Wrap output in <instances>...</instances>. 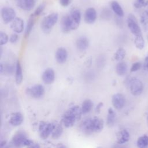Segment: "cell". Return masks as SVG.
<instances>
[{"label": "cell", "instance_id": "cell-1", "mask_svg": "<svg viewBox=\"0 0 148 148\" xmlns=\"http://www.w3.org/2000/svg\"><path fill=\"white\" fill-rule=\"evenodd\" d=\"M81 107L75 105L71 107L64 114L62 119L63 124L66 128L72 127L75 122L80 119L82 114Z\"/></svg>", "mask_w": 148, "mask_h": 148}, {"label": "cell", "instance_id": "cell-2", "mask_svg": "<svg viewBox=\"0 0 148 148\" xmlns=\"http://www.w3.org/2000/svg\"><path fill=\"white\" fill-rule=\"evenodd\" d=\"M104 123L102 119L93 117L84 120L81 124V129L86 134L100 132L103 128Z\"/></svg>", "mask_w": 148, "mask_h": 148}, {"label": "cell", "instance_id": "cell-3", "mask_svg": "<svg viewBox=\"0 0 148 148\" xmlns=\"http://www.w3.org/2000/svg\"><path fill=\"white\" fill-rule=\"evenodd\" d=\"M58 19L57 13H52L45 17L40 23V28L45 34H49Z\"/></svg>", "mask_w": 148, "mask_h": 148}, {"label": "cell", "instance_id": "cell-4", "mask_svg": "<svg viewBox=\"0 0 148 148\" xmlns=\"http://www.w3.org/2000/svg\"><path fill=\"white\" fill-rule=\"evenodd\" d=\"M32 142L27 138V136L23 132H18L16 133L12 138V143L13 147L20 148L24 146H28Z\"/></svg>", "mask_w": 148, "mask_h": 148}, {"label": "cell", "instance_id": "cell-5", "mask_svg": "<svg viewBox=\"0 0 148 148\" xmlns=\"http://www.w3.org/2000/svg\"><path fill=\"white\" fill-rule=\"evenodd\" d=\"M127 21L128 28L130 29L131 32L135 36L142 34L140 28L134 15L132 14H130L127 17Z\"/></svg>", "mask_w": 148, "mask_h": 148}, {"label": "cell", "instance_id": "cell-6", "mask_svg": "<svg viewBox=\"0 0 148 148\" xmlns=\"http://www.w3.org/2000/svg\"><path fill=\"white\" fill-rule=\"evenodd\" d=\"M56 124L53 123H47L45 122H41L39 127V135L42 139H45L51 135L53 131L55 128Z\"/></svg>", "mask_w": 148, "mask_h": 148}, {"label": "cell", "instance_id": "cell-7", "mask_svg": "<svg viewBox=\"0 0 148 148\" xmlns=\"http://www.w3.org/2000/svg\"><path fill=\"white\" fill-rule=\"evenodd\" d=\"M130 89L131 93L133 95L138 96L143 92V84L139 79L134 77L130 81Z\"/></svg>", "mask_w": 148, "mask_h": 148}, {"label": "cell", "instance_id": "cell-8", "mask_svg": "<svg viewBox=\"0 0 148 148\" xmlns=\"http://www.w3.org/2000/svg\"><path fill=\"white\" fill-rule=\"evenodd\" d=\"M1 17L5 24L11 23L16 18V12L14 10L8 6L3 7L1 9Z\"/></svg>", "mask_w": 148, "mask_h": 148}, {"label": "cell", "instance_id": "cell-9", "mask_svg": "<svg viewBox=\"0 0 148 148\" xmlns=\"http://www.w3.org/2000/svg\"><path fill=\"white\" fill-rule=\"evenodd\" d=\"M26 92L28 95L34 98H40L45 94V88L42 85L38 84L27 88Z\"/></svg>", "mask_w": 148, "mask_h": 148}, {"label": "cell", "instance_id": "cell-10", "mask_svg": "<svg viewBox=\"0 0 148 148\" xmlns=\"http://www.w3.org/2000/svg\"><path fill=\"white\" fill-rule=\"evenodd\" d=\"M71 20L72 24V30L76 29L80 23L82 15L79 10L77 9H73L71 11V13L69 14Z\"/></svg>", "mask_w": 148, "mask_h": 148}, {"label": "cell", "instance_id": "cell-11", "mask_svg": "<svg viewBox=\"0 0 148 148\" xmlns=\"http://www.w3.org/2000/svg\"><path fill=\"white\" fill-rule=\"evenodd\" d=\"M112 103L114 108L117 110L121 109L125 105V99L124 96L120 93H117L113 95Z\"/></svg>", "mask_w": 148, "mask_h": 148}, {"label": "cell", "instance_id": "cell-12", "mask_svg": "<svg viewBox=\"0 0 148 148\" xmlns=\"http://www.w3.org/2000/svg\"><path fill=\"white\" fill-rule=\"evenodd\" d=\"M10 26L12 31H13L16 34H20L24 30V20L20 17H16L10 23Z\"/></svg>", "mask_w": 148, "mask_h": 148}, {"label": "cell", "instance_id": "cell-13", "mask_svg": "<svg viewBox=\"0 0 148 148\" xmlns=\"http://www.w3.org/2000/svg\"><path fill=\"white\" fill-rule=\"evenodd\" d=\"M42 79L46 84L53 83L55 79V73L52 68H49L44 71L42 75Z\"/></svg>", "mask_w": 148, "mask_h": 148}, {"label": "cell", "instance_id": "cell-14", "mask_svg": "<svg viewBox=\"0 0 148 148\" xmlns=\"http://www.w3.org/2000/svg\"><path fill=\"white\" fill-rule=\"evenodd\" d=\"M55 58L58 64L65 63L68 58V51L66 49L62 47L58 48L55 53Z\"/></svg>", "mask_w": 148, "mask_h": 148}, {"label": "cell", "instance_id": "cell-15", "mask_svg": "<svg viewBox=\"0 0 148 148\" xmlns=\"http://www.w3.org/2000/svg\"><path fill=\"white\" fill-rule=\"evenodd\" d=\"M97 18V12L93 8H89L85 11L84 15V21L87 24L94 23Z\"/></svg>", "mask_w": 148, "mask_h": 148}, {"label": "cell", "instance_id": "cell-16", "mask_svg": "<svg viewBox=\"0 0 148 148\" xmlns=\"http://www.w3.org/2000/svg\"><path fill=\"white\" fill-rule=\"evenodd\" d=\"M61 28L64 33H68L72 31V24L69 14L64 16L61 20Z\"/></svg>", "mask_w": 148, "mask_h": 148}, {"label": "cell", "instance_id": "cell-17", "mask_svg": "<svg viewBox=\"0 0 148 148\" xmlns=\"http://www.w3.org/2000/svg\"><path fill=\"white\" fill-rule=\"evenodd\" d=\"M17 5L20 9L24 10H32L35 5V0H17Z\"/></svg>", "mask_w": 148, "mask_h": 148}, {"label": "cell", "instance_id": "cell-18", "mask_svg": "<svg viewBox=\"0 0 148 148\" xmlns=\"http://www.w3.org/2000/svg\"><path fill=\"white\" fill-rule=\"evenodd\" d=\"M76 46L77 49L80 51L86 50L89 46L88 39L84 36L79 37L76 41Z\"/></svg>", "mask_w": 148, "mask_h": 148}, {"label": "cell", "instance_id": "cell-19", "mask_svg": "<svg viewBox=\"0 0 148 148\" xmlns=\"http://www.w3.org/2000/svg\"><path fill=\"white\" fill-rule=\"evenodd\" d=\"M23 71L20 62L19 60H17L16 67H15V81L17 85H19L23 81Z\"/></svg>", "mask_w": 148, "mask_h": 148}, {"label": "cell", "instance_id": "cell-20", "mask_svg": "<svg viewBox=\"0 0 148 148\" xmlns=\"http://www.w3.org/2000/svg\"><path fill=\"white\" fill-rule=\"evenodd\" d=\"M23 120L24 118L23 115L20 113L17 112L11 116L9 121L12 125L18 126L22 124V123L23 122Z\"/></svg>", "mask_w": 148, "mask_h": 148}, {"label": "cell", "instance_id": "cell-21", "mask_svg": "<svg viewBox=\"0 0 148 148\" xmlns=\"http://www.w3.org/2000/svg\"><path fill=\"white\" fill-rule=\"evenodd\" d=\"M130 139V134L126 130L120 131L117 135V142L119 144H123L127 142Z\"/></svg>", "mask_w": 148, "mask_h": 148}, {"label": "cell", "instance_id": "cell-22", "mask_svg": "<svg viewBox=\"0 0 148 148\" xmlns=\"http://www.w3.org/2000/svg\"><path fill=\"white\" fill-rule=\"evenodd\" d=\"M14 66L9 64H0V73L5 75H10L14 72Z\"/></svg>", "mask_w": 148, "mask_h": 148}, {"label": "cell", "instance_id": "cell-23", "mask_svg": "<svg viewBox=\"0 0 148 148\" xmlns=\"http://www.w3.org/2000/svg\"><path fill=\"white\" fill-rule=\"evenodd\" d=\"M111 8L113 12L119 17H123L124 16V11L121 5L116 1H113L110 3Z\"/></svg>", "mask_w": 148, "mask_h": 148}, {"label": "cell", "instance_id": "cell-24", "mask_svg": "<svg viewBox=\"0 0 148 148\" xmlns=\"http://www.w3.org/2000/svg\"><path fill=\"white\" fill-rule=\"evenodd\" d=\"M127 71V65L124 61H120L116 66V72L119 76L124 75Z\"/></svg>", "mask_w": 148, "mask_h": 148}, {"label": "cell", "instance_id": "cell-25", "mask_svg": "<svg viewBox=\"0 0 148 148\" xmlns=\"http://www.w3.org/2000/svg\"><path fill=\"white\" fill-rule=\"evenodd\" d=\"M35 16L34 15V14L32 13L29 17L27 23V25L25 27V37H28L30 34V32H31L34 23H35Z\"/></svg>", "mask_w": 148, "mask_h": 148}, {"label": "cell", "instance_id": "cell-26", "mask_svg": "<svg viewBox=\"0 0 148 148\" xmlns=\"http://www.w3.org/2000/svg\"><path fill=\"white\" fill-rule=\"evenodd\" d=\"M93 108V102L90 99L84 100L81 106V109L83 114H86L90 112Z\"/></svg>", "mask_w": 148, "mask_h": 148}, {"label": "cell", "instance_id": "cell-27", "mask_svg": "<svg viewBox=\"0 0 148 148\" xmlns=\"http://www.w3.org/2000/svg\"><path fill=\"white\" fill-rule=\"evenodd\" d=\"M116 113L112 108H109L108 109V116L106 119L107 124L109 126L113 125L116 121Z\"/></svg>", "mask_w": 148, "mask_h": 148}, {"label": "cell", "instance_id": "cell-28", "mask_svg": "<svg viewBox=\"0 0 148 148\" xmlns=\"http://www.w3.org/2000/svg\"><path fill=\"white\" fill-rule=\"evenodd\" d=\"M137 146L138 148H147L148 147V136L143 135L138 139Z\"/></svg>", "mask_w": 148, "mask_h": 148}, {"label": "cell", "instance_id": "cell-29", "mask_svg": "<svg viewBox=\"0 0 148 148\" xmlns=\"http://www.w3.org/2000/svg\"><path fill=\"white\" fill-rule=\"evenodd\" d=\"M134 43L136 48L139 50H142L145 46V41L142 34L135 36Z\"/></svg>", "mask_w": 148, "mask_h": 148}, {"label": "cell", "instance_id": "cell-30", "mask_svg": "<svg viewBox=\"0 0 148 148\" xmlns=\"http://www.w3.org/2000/svg\"><path fill=\"white\" fill-rule=\"evenodd\" d=\"M125 50L123 48L118 49L114 54V59L118 61H121L125 56Z\"/></svg>", "mask_w": 148, "mask_h": 148}, {"label": "cell", "instance_id": "cell-31", "mask_svg": "<svg viewBox=\"0 0 148 148\" xmlns=\"http://www.w3.org/2000/svg\"><path fill=\"white\" fill-rule=\"evenodd\" d=\"M62 131H63V128L61 125H60V124L56 125L55 128L52 132L51 137L53 139L58 138L61 135Z\"/></svg>", "mask_w": 148, "mask_h": 148}, {"label": "cell", "instance_id": "cell-32", "mask_svg": "<svg viewBox=\"0 0 148 148\" xmlns=\"http://www.w3.org/2000/svg\"><path fill=\"white\" fill-rule=\"evenodd\" d=\"M9 40V39L8 35L6 33L1 31L0 32V45H1V46L6 45Z\"/></svg>", "mask_w": 148, "mask_h": 148}, {"label": "cell", "instance_id": "cell-33", "mask_svg": "<svg viewBox=\"0 0 148 148\" xmlns=\"http://www.w3.org/2000/svg\"><path fill=\"white\" fill-rule=\"evenodd\" d=\"M45 7H46V3H45V2H43V3H40V4L36 8V9H35L34 13H33L35 17H37V16H39V15L42 13V12L44 10Z\"/></svg>", "mask_w": 148, "mask_h": 148}, {"label": "cell", "instance_id": "cell-34", "mask_svg": "<svg viewBox=\"0 0 148 148\" xmlns=\"http://www.w3.org/2000/svg\"><path fill=\"white\" fill-rule=\"evenodd\" d=\"M140 23L143 25H148V11H144L140 16Z\"/></svg>", "mask_w": 148, "mask_h": 148}, {"label": "cell", "instance_id": "cell-35", "mask_svg": "<svg viewBox=\"0 0 148 148\" xmlns=\"http://www.w3.org/2000/svg\"><path fill=\"white\" fill-rule=\"evenodd\" d=\"M146 5L145 0H135L134 5L135 8L137 9L141 8L143 6H145Z\"/></svg>", "mask_w": 148, "mask_h": 148}, {"label": "cell", "instance_id": "cell-36", "mask_svg": "<svg viewBox=\"0 0 148 148\" xmlns=\"http://www.w3.org/2000/svg\"><path fill=\"white\" fill-rule=\"evenodd\" d=\"M141 66H142V64H141V63L140 62H136L132 64V65L131 66L130 71L131 72H134L137 71L138 70H139L141 68Z\"/></svg>", "mask_w": 148, "mask_h": 148}, {"label": "cell", "instance_id": "cell-37", "mask_svg": "<svg viewBox=\"0 0 148 148\" xmlns=\"http://www.w3.org/2000/svg\"><path fill=\"white\" fill-rule=\"evenodd\" d=\"M18 39V36L17 34H12L9 38V41L12 43H15Z\"/></svg>", "mask_w": 148, "mask_h": 148}, {"label": "cell", "instance_id": "cell-38", "mask_svg": "<svg viewBox=\"0 0 148 148\" xmlns=\"http://www.w3.org/2000/svg\"><path fill=\"white\" fill-rule=\"evenodd\" d=\"M71 3V0H60V3L64 7L68 6Z\"/></svg>", "mask_w": 148, "mask_h": 148}, {"label": "cell", "instance_id": "cell-39", "mask_svg": "<svg viewBox=\"0 0 148 148\" xmlns=\"http://www.w3.org/2000/svg\"><path fill=\"white\" fill-rule=\"evenodd\" d=\"M27 148H40V146L38 143L32 142L30 145L27 146Z\"/></svg>", "mask_w": 148, "mask_h": 148}, {"label": "cell", "instance_id": "cell-40", "mask_svg": "<svg viewBox=\"0 0 148 148\" xmlns=\"http://www.w3.org/2000/svg\"><path fill=\"white\" fill-rule=\"evenodd\" d=\"M145 66L146 69L148 70V55H147V56L145 58Z\"/></svg>", "mask_w": 148, "mask_h": 148}, {"label": "cell", "instance_id": "cell-41", "mask_svg": "<svg viewBox=\"0 0 148 148\" xmlns=\"http://www.w3.org/2000/svg\"><path fill=\"white\" fill-rule=\"evenodd\" d=\"M102 103H99L97 106V108H96V110L97 112H99L100 110V109L102 107Z\"/></svg>", "mask_w": 148, "mask_h": 148}, {"label": "cell", "instance_id": "cell-42", "mask_svg": "<svg viewBox=\"0 0 148 148\" xmlns=\"http://www.w3.org/2000/svg\"><path fill=\"white\" fill-rule=\"evenodd\" d=\"M57 148H66L65 146H64V145H59L58 147H57Z\"/></svg>", "mask_w": 148, "mask_h": 148}, {"label": "cell", "instance_id": "cell-43", "mask_svg": "<svg viewBox=\"0 0 148 148\" xmlns=\"http://www.w3.org/2000/svg\"><path fill=\"white\" fill-rule=\"evenodd\" d=\"M98 148H101V147H98Z\"/></svg>", "mask_w": 148, "mask_h": 148}, {"label": "cell", "instance_id": "cell-44", "mask_svg": "<svg viewBox=\"0 0 148 148\" xmlns=\"http://www.w3.org/2000/svg\"><path fill=\"white\" fill-rule=\"evenodd\" d=\"M119 148H121V147H119Z\"/></svg>", "mask_w": 148, "mask_h": 148}]
</instances>
